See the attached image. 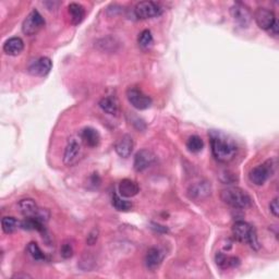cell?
Here are the masks:
<instances>
[{
	"label": "cell",
	"instance_id": "6da1fadb",
	"mask_svg": "<svg viewBox=\"0 0 279 279\" xmlns=\"http://www.w3.org/2000/svg\"><path fill=\"white\" fill-rule=\"evenodd\" d=\"M209 135L211 139L212 153L219 163H229L236 157L238 146L229 135L220 131H215V130L211 131Z\"/></svg>",
	"mask_w": 279,
	"mask_h": 279
},
{
	"label": "cell",
	"instance_id": "7a4b0ae2",
	"mask_svg": "<svg viewBox=\"0 0 279 279\" xmlns=\"http://www.w3.org/2000/svg\"><path fill=\"white\" fill-rule=\"evenodd\" d=\"M220 199L224 203L237 210L248 209L252 203L249 194L238 187H228L223 189L220 192Z\"/></svg>",
	"mask_w": 279,
	"mask_h": 279
},
{
	"label": "cell",
	"instance_id": "3957f363",
	"mask_svg": "<svg viewBox=\"0 0 279 279\" xmlns=\"http://www.w3.org/2000/svg\"><path fill=\"white\" fill-rule=\"evenodd\" d=\"M45 27V20L37 10L33 9L22 23V32L25 35H35Z\"/></svg>",
	"mask_w": 279,
	"mask_h": 279
},
{
	"label": "cell",
	"instance_id": "277c9868",
	"mask_svg": "<svg viewBox=\"0 0 279 279\" xmlns=\"http://www.w3.org/2000/svg\"><path fill=\"white\" fill-rule=\"evenodd\" d=\"M127 99L134 108L139 110L150 108L153 103L151 97L144 94L138 87H129L127 90Z\"/></svg>",
	"mask_w": 279,
	"mask_h": 279
},
{
	"label": "cell",
	"instance_id": "5b68a950",
	"mask_svg": "<svg viewBox=\"0 0 279 279\" xmlns=\"http://www.w3.org/2000/svg\"><path fill=\"white\" fill-rule=\"evenodd\" d=\"M272 168H274V166L271 165L270 160L253 168L249 174L251 182L255 185H263L271 176Z\"/></svg>",
	"mask_w": 279,
	"mask_h": 279
},
{
	"label": "cell",
	"instance_id": "8992f818",
	"mask_svg": "<svg viewBox=\"0 0 279 279\" xmlns=\"http://www.w3.org/2000/svg\"><path fill=\"white\" fill-rule=\"evenodd\" d=\"M135 16L139 19H152L155 17H158L163 12L160 6L154 2H141L136 4L134 8Z\"/></svg>",
	"mask_w": 279,
	"mask_h": 279
},
{
	"label": "cell",
	"instance_id": "52a82bcc",
	"mask_svg": "<svg viewBox=\"0 0 279 279\" xmlns=\"http://www.w3.org/2000/svg\"><path fill=\"white\" fill-rule=\"evenodd\" d=\"M212 194V185L207 180H201L192 183L188 189V196L194 201H203Z\"/></svg>",
	"mask_w": 279,
	"mask_h": 279
},
{
	"label": "cell",
	"instance_id": "ba28073f",
	"mask_svg": "<svg viewBox=\"0 0 279 279\" xmlns=\"http://www.w3.org/2000/svg\"><path fill=\"white\" fill-rule=\"evenodd\" d=\"M230 15L239 27L241 28H248L251 20H252V15L250 10L245 7V6L241 3H237L230 8Z\"/></svg>",
	"mask_w": 279,
	"mask_h": 279
},
{
	"label": "cell",
	"instance_id": "9c48e42d",
	"mask_svg": "<svg viewBox=\"0 0 279 279\" xmlns=\"http://www.w3.org/2000/svg\"><path fill=\"white\" fill-rule=\"evenodd\" d=\"M155 160H156L155 154L151 150L143 148V150H141L135 154L134 161H133L134 170L138 172L144 171L155 163Z\"/></svg>",
	"mask_w": 279,
	"mask_h": 279
},
{
	"label": "cell",
	"instance_id": "30bf717a",
	"mask_svg": "<svg viewBox=\"0 0 279 279\" xmlns=\"http://www.w3.org/2000/svg\"><path fill=\"white\" fill-rule=\"evenodd\" d=\"M254 19L258 28L264 31H269L277 22L274 12L264 7L256 9L254 14Z\"/></svg>",
	"mask_w": 279,
	"mask_h": 279
},
{
	"label": "cell",
	"instance_id": "8fae6325",
	"mask_svg": "<svg viewBox=\"0 0 279 279\" xmlns=\"http://www.w3.org/2000/svg\"><path fill=\"white\" fill-rule=\"evenodd\" d=\"M51 67H53V63H51L49 58L41 57L30 61L28 66V71L32 75L43 77L46 76L50 72Z\"/></svg>",
	"mask_w": 279,
	"mask_h": 279
},
{
	"label": "cell",
	"instance_id": "7c38bea8",
	"mask_svg": "<svg viewBox=\"0 0 279 279\" xmlns=\"http://www.w3.org/2000/svg\"><path fill=\"white\" fill-rule=\"evenodd\" d=\"M81 153V144L76 139H70L63 154V163L67 166H73L79 159Z\"/></svg>",
	"mask_w": 279,
	"mask_h": 279
},
{
	"label": "cell",
	"instance_id": "4fadbf2b",
	"mask_svg": "<svg viewBox=\"0 0 279 279\" xmlns=\"http://www.w3.org/2000/svg\"><path fill=\"white\" fill-rule=\"evenodd\" d=\"M253 227L243 220H238L232 226V235L239 242L248 243Z\"/></svg>",
	"mask_w": 279,
	"mask_h": 279
},
{
	"label": "cell",
	"instance_id": "5bb4252c",
	"mask_svg": "<svg viewBox=\"0 0 279 279\" xmlns=\"http://www.w3.org/2000/svg\"><path fill=\"white\" fill-rule=\"evenodd\" d=\"M134 142L130 135H122L121 138L116 142L115 151L122 158H128L133 152Z\"/></svg>",
	"mask_w": 279,
	"mask_h": 279
},
{
	"label": "cell",
	"instance_id": "9a60e30c",
	"mask_svg": "<svg viewBox=\"0 0 279 279\" xmlns=\"http://www.w3.org/2000/svg\"><path fill=\"white\" fill-rule=\"evenodd\" d=\"M165 253L159 248L148 249L145 255V265L148 269H156L163 263Z\"/></svg>",
	"mask_w": 279,
	"mask_h": 279
},
{
	"label": "cell",
	"instance_id": "2e32d148",
	"mask_svg": "<svg viewBox=\"0 0 279 279\" xmlns=\"http://www.w3.org/2000/svg\"><path fill=\"white\" fill-rule=\"evenodd\" d=\"M18 209L24 217H35L38 212H40V207L37 206L36 202L33 199H23L18 203Z\"/></svg>",
	"mask_w": 279,
	"mask_h": 279
},
{
	"label": "cell",
	"instance_id": "e0dca14e",
	"mask_svg": "<svg viewBox=\"0 0 279 279\" xmlns=\"http://www.w3.org/2000/svg\"><path fill=\"white\" fill-rule=\"evenodd\" d=\"M118 190L122 198H133L140 192V188L135 181L131 179H123L120 181Z\"/></svg>",
	"mask_w": 279,
	"mask_h": 279
},
{
	"label": "cell",
	"instance_id": "ac0fdd59",
	"mask_svg": "<svg viewBox=\"0 0 279 279\" xmlns=\"http://www.w3.org/2000/svg\"><path fill=\"white\" fill-rule=\"evenodd\" d=\"M81 140L88 147H96L100 144L101 135L96 129L87 127L84 128L81 131Z\"/></svg>",
	"mask_w": 279,
	"mask_h": 279
},
{
	"label": "cell",
	"instance_id": "d6986e66",
	"mask_svg": "<svg viewBox=\"0 0 279 279\" xmlns=\"http://www.w3.org/2000/svg\"><path fill=\"white\" fill-rule=\"evenodd\" d=\"M24 49V43L20 37H11L4 44V51L9 56L20 55Z\"/></svg>",
	"mask_w": 279,
	"mask_h": 279
},
{
	"label": "cell",
	"instance_id": "ffe728a7",
	"mask_svg": "<svg viewBox=\"0 0 279 279\" xmlns=\"http://www.w3.org/2000/svg\"><path fill=\"white\" fill-rule=\"evenodd\" d=\"M68 11L71 19V23L73 25H79L85 17V10L80 4L72 3L68 6Z\"/></svg>",
	"mask_w": 279,
	"mask_h": 279
},
{
	"label": "cell",
	"instance_id": "44dd1931",
	"mask_svg": "<svg viewBox=\"0 0 279 279\" xmlns=\"http://www.w3.org/2000/svg\"><path fill=\"white\" fill-rule=\"evenodd\" d=\"M99 105L104 110V112L109 115L117 116L119 114V105L115 97H112V96L104 97V99H102L100 101Z\"/></svg>",
	"mask_w": 279,
	"mask_h": 279
},
{
	"label": "cell",
	"instance_id": "7402d4cb",
	"mask_svg": "<svg viewBox=\"0 0 279 279\" xmlns=\"http://www.w3.org/2000/svg\"><path fill=\"white\" fill-rule=\"evenodd\" d=\"M216 264L220 268H228V267H237L240 265V259L236 256H228L222 252H217L215 256Z\"/></svg>",
	"mask_w": 279,
	"mask_h": 279
},
{
	"label": "cell",
	"instance_id": "603a6c76",
	"mask_svg": "<svg viewBox=\"0 0 279 279\" xmlns=\"http://www.w3.org/2000/svg\"><path fill=\"white\" fill-rule=\"evenodd\" d=\"M20 227L24 230H36L40 232L45 231V223L37 217H25L20 223Z\"/></svg>",
	"mask_w": 279,
	"mask_h": 279
},
{
	"label": "cell",
	"instance_id": "cb8c5ba5",
	"mask_svg": "<svg viewBox=\"0 0 279 279\" xmlns=\"http://www.w3.org/2000/svg\"><path fill=\"white\" fill-rule=\"evenodd\" d=\"M113 205L115 209L119 212H128L132 209V203L125 199H122V197L118 196L117 193H114L113 196Z\"/></svg>",
	"mask_w": 279,
	"mask_h": 279
},
{
	"label": "cell",
	"instance_id": "d4e9b609",
	"mask_svg": "<svg viewBox=\"0 0 279 279\" xmlns=\"http://www.w3.org/2000/svg\"><path fill=\"white\" fill-rule=\"evenodd\" d=\"M203 140L200 138L199 135H192L189 138L187 142V147L188 150L192 153H199L203 150Z\"/></svg>",
	"mask_w": 279,
	"mask_h": 279
},
{
	"label": "cell",
	"instance_id": "484cf974",
	"mask_svg": "<svg viewBox=\"0 0 279 279\" xmlns=\"http://www.w3.org/2000/svg\"><path fill=\"white\" fill-rule=\"evenodd\" d=\"M19 226V222L15 218V217H11V216H6L3 218L2 220V227H3V230L5 233H12L14 232Z\"/></svg>",
	"mask_w": 279,
	"mask_h": 279
},
{
	"label": "cell",
	"instance_id": "4316f807",
	"mask_svg": "<svg viewBox=\"0 0 279 279\" xmlns=\"http://www.w3.org/2000/svg\"><path fill=\"white\" fill-rule=\"evenodd\" d=\"M27 250L30 256L33 259H35V261H44L45 259V254L36 242H30L28 244Z\"/></svg>",
	"mask_w": 279,
	"mask_h": 279
},
{
	"label": "cell",
	"instance_id": "83f0119b",
	"mask_svg": "<svg viewBox=\"0 0 279 279\" xmlns=\"http://www.w3.org/2000/svg\"><path fill=\"white\" fill-rule=\"evenodd\" d=\"M139 45L143 48H148L153 44V35L151 33L150 30H144L143 32H141V34L139 35L138 38Z\"/></svg>",
	"mask_w": 279,
	"mask_h": 279
},
{
	"label": "cell",
	"instance_id": "f1b7e54d",
	"mask_svg": "<svg viewBox=\"0 0 279 279\" xmlns=\"http://www.w3.org/2000/svg\"><path fill=\"white\" fill-rule=\"evenodd\" d=\"M61 256L63 258H71L73 255V246L70 242H64L60 249Z\"/></svg>",
	"mask_w": 279,
	"mask_h": 279
},
{
	"label": "cell",
	"instance_id": "f546056e",
	"mask_svg": "<svg viewBox=\"0 0 279 279\" xmlns=\"http://www.w3.org/2000/svg\"><path fill=\"white\" fill-rule=\"evenodd\" d=\"M248 243L250 244L251 248L253 250H258L259 249V242H258V240H257V235H256V230L253 228L252 232H251V235H250V238H249V241Z\"/></svg>",
	"mask_w": 279,
	"mask_h": 279
},
{
	"label": "cell",
	"instance_id": "4dcf8cb0",
	"mask_svg": "<svg viewBox=\"0 0 279 279\" xmlns=\"http://www.w3.org/2000/svg\"><path fill=\"white\" fill-rule=\"evenodd\" d=\"M97 239H99V230L94 229L88 233V236L86 238V243L89 244V245H93V244L96 243Z\"/></svg>",
	"mask_w": 279,
	"mask_h": 279
},
{
	"label": "cell",
	"instance_id": "1f68e13d",
	"mask_svg": "<svg viewBox=\"0 0 279 279\" xmlns=\"http://www.w3.org/2000/svg\"><path fill=\"white\" fill-rule=\"evenodd\" d=\"M269 210L270 213L274 215V217H278V213H279V206H278V198H275L274 200L271 201L269 204Z\"/></svg>",
	"mask_w": 279,
	"mask_h": 279
},
{
	"label": "cell",
	"instance_id": "d6a6232c",
	"mask_svg": "<svg viewBox=\"0 0 279 279\" xmlns=\"http://www.w3.org/2000/svg\"><path fill=\"white\" fill-rule=\"evenodd\" d=\"M30 278L31 276L30 275H27V274H24V275H22V274H18V275H15L14 276V278Z\"/></svg>",
	"mask_w": 279,
	"mask_h": 279
}]
</instances>
